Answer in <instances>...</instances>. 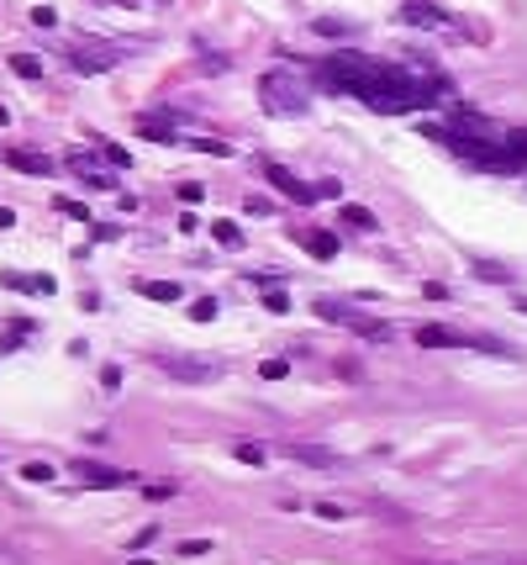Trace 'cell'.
Masks as SVG:
<instances>
[{
	"label": "cell",
	"mask_w": 527,
	"mask_h": 565,
	"mask_svg": "<svg viewBox=\"0 0 527 565\" xmlns=\"http://www.w3.org/2000/svg\"><path fill=\"white\" fill-rule=\"evenodd\" d=\"M322 85L343 91L353 101H364L374 111H422L443 101V80L422 74L417 63H385V59H364V53H333L322 63Z\"/></svg>",
	"instance_id": "1"
},
{
	"label": "cell",
	"mask_w": 527,
	"mask_h": 565,
	"mask_svg": "<svg viewBox=\"0 0 527 565\" xmlns=\"http://www.w3.org/2000/svg\"><path fill=\"white\" fill-rule=\"evenodd\" d=\"M259 91H264V106H269V111H285V117H301V111H306V95L296 91L290 80H279V74H264Z\"/></svg>",
	"instance_id": "2"
},
{
	"label": "cell",
	"mask_w": 527,
	"mask_h": 565,
	"mask_svg": "<svg viewBox=\"0 0 527 565\" xmlns=\"http://www.w3.org/2000/svg\"><path fill=\"white\" fill-rule=\"evenodd\" d=\"M316 312L327 317V322H338V328H348V333H364V339H385V333H391L380 317H353L348 307H338V302H316Z\"/></svg>",
	"instance_id": "3"
},
{
	"label": "cell",
	"mask_w": 527,
	"mask_h": 565,
	"mask_svg": "<svg viewBox=\"0 0 527 565\" xmlns=\"http://www.w3.org/2000/svg\"><path fill=\"white\" fill-rule=\"evenodd\" d=\"M158 370H169L174 380H217L221 365H212V359H180V354H158Z\"/></svg>",
	"instance_id": "4"
},
{
	"label": "cell",
	"mask_w": 527,
	"mask_h": 565,
	"mask_svg": "<svg viewBox=\"0 0 527 565\" xmlns=\"http://www.w3.org/2000/svg\"><path fill=\"white\" fill-rule=\"evenodd\" d=\"M264 175H269V186H275L279 196H290L296 206H311V201H316V186H306V180H296L290 169H279V164H269Z\"/></svg>",
	"instance_id": "5"
},
{
	"label": "cell",
	"mask_w": 527,
	"mask_h": 565,
	"mask_svg": "<svg viewBox=\"0 0 527 565\" xmlns=\"http://www.w3.org/2000/svg\"><path fill=\"white\" fill-rule=\"evenodd\" d=\"M279 449H285L290 460H301V465H316V471H333V465H338V455H333V449H322V444H301V439H285V444H279Z\"/></svg>",
	"instance_id": "6"
},
{
	"label": "cell",
	"mask_w": 527,
	"mask_h": 565,
	"mask_svg": "<svg viewBox=\"0 0 527 565\" xmlns=\"http://www.w3.org/2000/svg\"><path fill=\"white\" fill-rule=\"evenodd\" d=\"M69 169H74L85 186H95V190H111V186H117V180H111V169H100L90 154H69Z\"/></svg>",
	"instance_id": "7"
},
{
	"label": "cell",
	"mask_w": 527,
	"mask_h": 565,
	"mask_svg": "<svg viewBox=\"0 0 527 565\" xmlns=\"http://www.w3.org/2000/svg\"><path fill=\"white\" fill-rule=\"evenodd\" d=\"M401 22H411V27H443V11H438L433 0H401Z\"/></svg>",
	"instance_id": "8"
},
{
	"label": "cell",
	"mask_w": 527,
	"mask_h": 565,
	"mask_svg": "<svg viewBox=\"0 0 527 565\" xmlns=\"http://www.w3.org/2000/svg\"><path fill=\"white\" fill-rule=\"evenodd\" d=\"M5 164H11V169H22V175H53V158H48V154H32V148H11V154H5Z\"/></svg>",
	"instance_id": "9"
},
{
	"label": "cell",
	"mask_w": 527,
	"mask_h": 565,
	"mask_svg": "<svg viewBox=\"0 0 527 565\" xmlns=\"http://www.w3.org/2000/svg\"><path fill=\"white\" fill-rule=\"evenodd\" d=\"M301 244H306V254H316V259H333L338 254V238L333 233H296Z\"/></svg>",
	"instance_id": "10"
},
{
	"label": "cell",
	"mask_w": 527,
	"mask_h": 565,
	"mask_svg": "<svg viewBox=\"0 0 527 565\" xmlns=\"http://www.w3.org/2000/svg\"><path fill=\"white\" fill-rule=\"evenodd\" d=\"M80 475H85V486H122V481H132V475L106 471V465H80Z\"/></svg>",
	"instance_id": "11"
},
{
	"label": "cell",
	"mask_w": 527,
	"mask_h": 565,
	"mask_svg": "<svg viewBox=\"0 0 527 565\" xmlns=\"http://www.w3.org/2000/svg\"><path fill=\"white\" fill-rule=\"evenodd\" d=\"M137 296H154V302H180V285H174V281H137Z\"/></svg>",
	"instance_id": "12"
},
{
	"label": "cell",
	"mask_w": 527,
	"mask_h": 565,
	"mask_svg": "<svg viewBox=\"0 0 527 565\" xmlns=\"http://www.w3.org/2000/svg\"><path fill=\"white\" fill-rule=\"evenodd\" d=\"M338 222L343 227H353V233H374V212H364V206H343Z\"/></svg>",
	"instance_id": "13"
},
{
	"label": "cell",
	"mask_w": 527,
	"mask_h": 565,
	"mask_svg": "<svg viewBox=\"0 0 527 565\" xmlns=\"http://www.w3.org/2000/svg\"><path fill=\"white\" fill-rule=\"evenodd\" d=\"M212 233H217V244H227V249H243V227H238V222H212Z\"/></svg>",
	"instance_id": "14"
},
{
	"label": "cell",
	"mask_w": 527,
	"mask_h": 565,
	"mask_svg": "<svg viewBox=\"0 0 527 565\" xmlns=\"http://www.w3.org/2000/svg\"><path fill=\"white\" fill-rule=\"evenodd\" d=\"M11 69H16L22 80H37V74H42V63H37V53H11Z\"/></svg>",
	"instance_id": "15"
},
{
	"label": "cell",
	"mask_w": 527,
	"mask_h": 565,
	"mask_svg": "<svg viewBox=\"0 0 527 565\" xmlns=\"http://www.w3.org/2000/svg\"><path fill=\"white\" fill-rule=\"evenodd\" d=\"M475 275H480V281H496V285H512V270H501V264H485V259L475 264Z\"/></svg>",
	"instance_id": "16"
},
{
	"label": "cell",
	"mask_w": 527,
	"mask_h": 565,
	"mask_svg": "<svg viewBox=\"0 0 527 565\" xmlns=\"http://www.w3.org/2000/svg\"><path fill=\"white\" fill-rule=\"evenodd\" d=\"M100 158H106L111 169H127V164H132V154H127V148H117V143H100Z\"/></svg>",
	"instance_id": "17"
},
{
	"label": "cell",
	"mask_w": 527,
	"mask_h": 565,
	"mask_svg": "<svg viewBox=\"0 0 527 565\" xmlns=\"http://www.w3.org/2000/svg\"><path fill=\"white\" fill-rule=\"evenodd\" d=\"M232 455H238L243 465H264V449H259V444H232Z\"/></svg>",
	"instance_id": "18"
},
{
	"label": "cell",
	"mask_w": 527,
	"mask_h": 565,
	"mask_svg": "<svg viewBox=\"0 0 527 565\" xmlns=\"http://www.w3.org/2000/svg\"><path fill=\"white\" fill-rule=\"evenodd\" d=\"M190 317H195V322H212V317H217V302H212V296H201V302L190 307Z\"/></svg>",
	"instance_id": "19"
},
{
	"label": "cell",
	"mask_w": 527,
	"mask_h": 565,
	"mask_svg": "<svg viewBox=\"0 0 527 565\" xmlns=\"http://www.w3.org/2000/svg\"><path fill=\"white\" fill-rule=\"evenodd\" d=\"M311 512H316V518H327V523H338V518H348V507H338V503H316Z\"/></svg>",
	"instance_id": "20"
},
{
	"label": "cell",
	"mask_w": 527,
	"mask_h": 565,
	"mask_svg": "<svg viewBox=\"0 0 527 565\" xmlns=\"http://www.w3.org/2000/svg\"><path fill=\"white\" fill-rule=\"evenodd\" d=\"M285 370H290V359H264V365H259V376L264 380H279Z\"/></svg>",
	"instance_id": "21"
},
{
	"label": "cell",
	"mask_w": 527,
	"mask_h": 565,
	"mask_svg": "<svg viewBox=\"0 0 527 565\" xmlns=\"http://www.w3.org/2000/svg\"><path fill=\"white\" fill-rule=\"evenodd\" d=\"M22 475H27V481H37V486H48V481H53V465H37V460H32Z\"/></svg>",
	"instance_id": "22"
},
{
	"label": "cell",
	"mask_w": 527,
	"mask_h": 565,
	"mask_svg": "<svg viewBox=\"0 0 527 565\" xmlns=\"http://www.w3.org/2000/svg\"><path fill=\"white\" fill-rule=\"evenodd\" d=\"M506 148L517 154V164H527V132H512V138H506Z\"/></svg>",
	"instance_id": "23"
},
{
	"label": "cell",
	"mask_w": 527,
	"mask_h": 565,
	"mask_svg": "<svg viewBox=\"0 0 527 565\" xmlns=\"http://www.w3.org/2000/svg\"><path fill=\"white\" fill-rule=\"evenodd\" d=\"M180 201H185V206H201V201H206V186H180Z\"/></svg>",
	"instance_id": "24"
},
{
	"label": "cell",
	"mask_w": 527,
	"mask_h": 565,
	"mask_svg": "<svg viewBox=\"0 0 527 565\" xmlns=\"http://www.w3.org/2000/svg\"><path fill=\"white\" fill-rule=\"evenodd\" d=\"M338 196H343L338 180H322V186H316V201H338Z\"/></svg>",
	"instance_id": "25"
},
{
	"label": "cell",
	"mask_w": 527,
	"mask_h": 565,
	"mask_svg": "<svg viewBox=\"0 0 527 565\" xmlns=\"http://www.w3.org/2000/svg\"><path fill=\"white\" fill-rule=\"evenodd\" d=\"M174 492H180L174 481H158V486H143V497H174Z\"/></svg>",
	"instance_id": "26"
},
{
	"label": "cell",
	"mask_w": 527,
	"mask_h": 565,
	"mask_svg": "<svg viewBox=\"0 0 527 565\" xmlns=\"http://www.w3.org/2000/svg\"><path fill=\"white\" fill-rule=\"evenodd\" d=\"M249 212L253 217H269V196H249Z\"/></svg>",
	"instance_id": "27"
},
{
	"label": "cell",
	"mask_w": 527,
	"mask_h": 565,
	"mask_svg": "<svg viewBox=\"0 0 527 565\" xmlns=\"http://www.w3.org/2000/svg\"><path fill=\"white\" fill-rule=\"evenodd\" d=\"M316 32H338V37H343V32H353V27H348V22H333V16H322V22H316Z\"/></svg>",
	"instance_id": "28"
},
{
	"label": "cell",
	"mask_w": 527,
	"mask_h": 565,
	"mask_svg": "<svg viewBox=\"0 0 527 565\" xmlns=\"http://www.w3.org/2000/svg\"><path fill=\"white\" fill-rule=\"evenodd\" d=\"M206 550H212V544H201V539H185V544H180V555H185V560H190V555H206Z\"/></svg>",
	"instance_id": "29"
},
{
	"label": "cell",
	"mask_w": 527,
	"mask_h": 565,
	"mask_svg": "<svg viewBox=\"0 0 527 565\" xmlns=\"http://www.w3.org/2000/svg\"><path fill=\"white\" fill-rule=\"evenodd\" d=\"M11 222H16V212H5V206H0V227H11Z\"/></svg>",
	"instance_id": "30"
},
{
	"label": "cell",
	"mask_w": 527,
	"mask_h": 565,
	"mask_svg": "<svg viewBox=\"0 0 527 565\" xmlns=\"http://www.w3.org/2000/svg\"><path fill=\"white\" fill-rule=\"evenodd\" d=\"M5 122H11V111H5V106H0V127H5Z\"/></svg>",
	"instance_id": "31"
},
{
	"label": "cell",
	"mask_w": 527,
	"mask_h": 565,
	"mask_svg": "<svg viewBox=\"0 0 527 565\" xmlns=\"http://www.w3.org/2000/svg\"><path fill=\"white\" fill-rule=\"evenodd\" d=\"M517 312H527V296H517Z\"/></svg>",
	"instance_id": "32"
}]
</instances>
